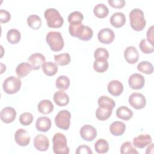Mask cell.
I'll use <instances>...</instances> for the list:
<instances>
[{
    "instance_id": "19",
    "label": "cell",
    "mask_w": 154,
    "mask_h": 154,
    "mask_svg": "<svg viewBox=\"0 0 154 154\" xmlns=\"http://www.w3.org/2000/svg\"><path fill=\"white\" fill-rule=\"evenodd\" d=\"M51 119L46 116L38 117L35 122V128L37 131L46 132L48 131L51 127Z\"/></svg>"
},
{
    "instance_id": "42",
    "label": "cell",
    "mask_w": 154,
    "mask_h": 154,
    "mask_svg": "<svg viewBox=\"0 0 154 154\" xmlns=\"http://www.w3.org/2000/svg\"><path fill=\"white\" fill-rule=\"evenodd\" d=\"M10 19L11 14L8 11L3 9L0 10V22L1 23L8 22Z\"/></svg>"
},
{
    "instance_id": "29",
    "label": "cell",
    "mask_w": 154,
    "mask_h": 154,
    "mask_svg": "<svg viewBox=\"0 0 154 154\" xmlns=\"http://www.w3.org/2000/svg\"><path fill=\"white\" fill-rule=\"evenodd\" d=\"M94 149L98 153H105L109 150V143L106 140L100 138L96 141L94 144Z\"/></svg>"
},
{
    "instance_id": "5",
    "label": "cell",
    "mask_w": 154,
    "mask_h": 154,
    "mask_svg": "<svg viewBox=\"0 0 154 154\" xmlns=\"http://www.w3.org/2000/svg\"><path fill=\"white\" fill-rule=\"evenodd\" d=\"M46 41L51 49L54 52L60 51L64 46L62 35L58 31H49L46 35Z\"/></svg>"
},
{
    "instance_id": "17",
    "label": "cell",
    "mask_w": 154,
    "mask_h": 154,
    "mask_svg": "<svg viewBox=\"0 0 154 154\" xmlns=\"http://www.w3.org/2000/svg\"><path fill=\"white\" fill-rule=\"evenodd\" d=\"M152 142V137L149 134H141L133 140V145L139 149H143Z\"/></svg>"
},
{
    "instance_id": "33",
    "label": "cell",
    "mask_w": 154,
    "mask_h": 154,
    "mask_svg": "<svg viewBox=\"0 0 154 154\" xmlns=\"http://www.w3.org/2000/svg\"><path fill=\"white\" fill-rule=\"evenodd\" d=\"M55 85L57 88L61 90H66L70 86V79L65 75H61L57 78Z\"/></svg>"
},
{
    "instance_id": "15",
    "label": "cell",
    "mask_w": 154,
    "mask_h": 154,
    "mask_svg": "<svg viewBox=\"0 0 154 154\" xmlns=\"http://www.w3.org/2000/svg\"><path fill=\"white\" fill-rule=\"evenodd\" d=\"M45 57L40 53H34L28 58L29 64L32 67V70H38L45 62Z\"/></svg>"
},
{
    "instance_id": "38",
    "label": "cell",
    "mask_w": 154,
    "mask_h": 154,
    "mask_svg": "<svg viewBox=\"0 0 154 154\" xmlns=\"http://www.w3.org/2000/svg\"><path fill=\"white\" fill-rule=\"evenodd\" d=\"M139 47L140 50L144 54H151L154 51L153 45L151 44L145 38L141 40L139 44Z\"/></svg>"
},
{
    "instance_id": "20",
    "label": "cell",
    "mask_w": 154,
    "mask_h": 154,
    "mask_svg": "<svg viewBox=\"0 0 154 154\" xmlns=\"http://www.w3.org/2000/svg\"><path fill=\"white\" fill-rule=\"evenodd\" d=\"M54 101L60 106H64L69 103V97L64 90H60L55 93L54 95Z\"/></svg>"
},
{
    "instance_id": "4",
    "label": "cell",
    "mask_w": 154,
    "mask_h": 154,
    "mask_svg": "<svg viewBox=\"0 0 154 154\" xmlns=\"http://www.w3.org/2000/svg\"><path fill=\"white\" fill-rule=\"evenodd\" d=\"M53 152L55 154H68L70 152L69 147L67 145V139L66 136L58 132L54 134L52 138Z\"/></svg>"
},
{
    "instance_id": "1",
    "label": "cell",
    "mask_w": 154,
    "mask_h": 154,
    "mask_svg": "<svg viewBox=\"0 0 154 154\" xmlns=\"http://www.w3.org/2000/svg\"><path fill=\"white\" fill-rule=\"evenodd\" d=\"M69 32L72 36L78 37L83 41L90 40L93 35L92 29L88 26L84 25L82 23L70 24Z\"/></svg>"
},
{
    "instance_id": "9",
    "label": "cell",
    "mask_w": 154,
    "mask_h": 154,
    "mask_svg": "<svg viewBox=\"0 0 154 154\" xmlns=\"http://www.w3.org/2000/svg\"><path fill=\"white\" fill-rule=\"evenodd\" d=\"M81 138L87 141H91L97 136V131L94 127L90 125H85L80 129Z\"/></svg>"
},
{
    "instance_id": "28",
    "label": "cell",
    "mask_w": 154,
    "mask_h": 154,
    "mask_svg": "<svg viewBox=\"0 0 154 154\" xmlns=\"http://www.w3.org/2000/svg\"><path fill=\"white\" fill-rule=\"evenodd\" d=\"M94 15L98 18H104L108 15L109 9L104 4L99 3L96 5L93 8Z\"/></svg>"
},
{
    "instance_id": "36",
    "label": "cell",
    "mask_w": 154,
    "mask_h": 154,
    "mask_svg": "<svg viewBox=\"0 0 154 154\" xmlns=\"http://www.w3.org/2000/svg\"><path fill=\"white\" fill-rule=\"evenodd\" d=\"M84 19V16L80 11H75L70 13L68 16V22L70 24L82 23Z\"/></svg>"
},
{
    "instance_id": "11",
    "label": "cell",
    "mask_w": 154,
    "mask_h": 154,
    "mask_svg": "<svg viewBox=\"0 0 154 154\" xmlns=\"http://www.w3.org/2000/svg\"><path fill=\"white\" fill-rule=\"evenodd\" d=\"M129 87L134 90L142 88L145 84V79L143 75L140 73H134L130 76L128 79Z\"/></svg>"
},
{
    "instance_id": "13",
    "label": "cell",
    "mask_w": 154,
    "mask_h": 154,
    "mask_svg": "<svg viewBox=\"0 0 154 154\" xmlns=\"http://www.w3.org/2000/svg\"><path fill=\"white\" fill-rule=\"evenodd\" d=\"M34 146L35 148L39 151H46L49 146V139L45 135H37L34 138Z\"/></svg>"
},
{
    "instance_id": "2",
    "label": "cell",
    "mask_w": 154,
    "mask_h": 154,
    "mask_svg": "<svg viewBox=\"0 0 154 154\" xmlns=\"http://www.w3.org/2000/svg\"><path fill=\"white\" fill-rule=\"evenodd\" d=\"M131 28L137 31H142L146 26V21L143 11L140 8H134L129 13Z\"/></svg>"
},
{
    "instance_id": "16",
    "label": "cell",
    "mask_w": 154,
    "mask_h": 154,
    "mask_svg": "<svg viewBox=\"0 0 154 154\" xmlns=\"http://www.w3.org/2000/svg\"><path fill=\"white\" fill-rule=\"evenodd\" d=\"M124 57L129 64L136 63L139 58V54L135 47L130 46L126 48L124 51Z\"/></svg>"
},
{
    "instance_id": "22",
    "label": "cell",
    "mask_w": 154,
    "mask_h": 154,
    "mask_svg": "<svg viewBox=\"0 0 154 154\" xmlns=\"http://www.w3.org/2000/svg\"><path fill=\"white\" fill-rule=\"evenodd\" d=\"M112 112V108L105 106H99L96 111V117L99 120L104 121L109 118Z\"/></svg>"
},
{
    "instance_id": "32",
    "label": "cell",
    "mask_w": 154,
    "mask_h": 154,
    "mask_svg": "<svg viewBox=\"0 0 154 154\" xmlns=\"http://www.w3.org/2000/svg\"><path fill=\"white\" fill-rule=\"evenodd\" d=\"M42 23L41 18L36 14H32L27 17V23L33 29H38L42 26Z\"/></svg>"
},
{
    "instance_id": "12",
    "label": "cell",
    "mask_w": 154,
    "mask_h": 154,
    "mask_svg": "<svg viewBox=\"0 0 154 154\" xmlns=\"http://www.w3.org/2000/svg\"><path fill=\"white\" fill-rule=\"evenodd\" d=\"M14 140L20 146H26L30 142V136L28 132L23 129H17L14 134Z\"/></svg>"
},
{
    "instance_id": "31",
    "label": "cell",
    "mask_w": 154,
    "mask_h": 154,
    "mask_svg": "<svg viewBox=\"0 0 154 154\" xmlns=\"http://www.w3.org/2000/svg\"><path fill=\"white\" fill-rule=\"evenodd\" d=\"M20 32L16 29H10L7 33V39L11 44L17 43L20 40Z\"/></svg>"
},
{
    "instance_id": "37",
    "label": "cell",
    "mask_w": 154,
    "mask_h": 154,
    "mask_svg": "<svg viewBox=\"0 0 154 154\" xmlns=\"http://www.w3.org/2000/svg\"><path fill=\"white\" fill-rule=\"evenodd\" d=\"M120 153L122 154L138 153V151L133 147L132 144L130 141H126L122 144L120 147Z\"/></svg>"
},
{
    "instance_id": "30",
    "label": "cell",
    "mask_w": 154,
    "mask_h": 154,
    "mask_svg": "<svg viewBox=\"0 0 154 154\" xmlns=\"http://www.w3.org/2000/svg\"><path fill=\"white\" fill-rule=\"evenodd\" d=\"M109 64L107 60L97 59L95 60L93 63L94 70L97 73H103L107 70Z\"/></svg>"
},
{
    "instance_id": "35",
    "label": "cell",
    "mask_w": 154,
    "mask_h": 154,
    "mask_svg": "<svg viewBox=\"0 0 154 154\" xmlns=\"http://www.w3.org/2000/svg\"><path fill=\"white\" fill-rule=\"evenodd\" d=\"M54 60L57 64L59 66H66L69 64L71 58L69 54L63 53L58 55H54Z\"/></svg>"
},
{
    "instance_id": "8",
    "label": "cell",
    "mask_w": 154,
    "mask_h": 154,
    "mask_svg": "<svg viewBox=\"0 0 154 154\" xmlns=\"http://www.w3.org/2000/svg\"><path fill=\"white\" fill-rule=\"evenodd\" d=\"M129 103L134 108L140 109L145 107L146 99L143 94L140 93H132L129 97Z\"/></svg>"
},
{
    "instance_id": "34",
    "label": "cell",
    "mask_w": 154,
    "mask_h": 154,
    "mask_svg": "<svg viewBox=\"0 0 154 154\" xmlns=\"http://www.w3.org/2000/svg\"><path fill=\"white\" fill-rule=\"evenodd\" d=\"M137 69L142 73L150 75L153 72V66L151 63L147 61H142L138 64Z\"/></svg>"
},
{
    "instance_id": "23",
    "label": "cell",
    "mask_w": 154,
    "mask_h": 154,
    "mask_svg": "<svg viewBox=\"0 0 154 154\" xmlns=\"http://www.w3.org/2000/svg\"><path fill=\"white\" fill-rule=\"evenodd\" d=\"M126 130L125 124L120 121L112 122L109 126L110 132L114 136L122 135Z\"/></svg>"
},
{
    "instance_id": "40",
    "label": "cell",
    "mask_w": 154,
    "mask_h": 154,
    "mask_svg": "<svg viewBox=\"0 0 154 154\" xmlns=\"http://www.w3.org/2000/svg\"><path fill=\"white\" fill-rule=\"evenodd\" d=\"M33 121V116L31 113L25 112L20 114L19 122L23 126L29 125Z\"/></svg>"
},
{
    "instance_id": "6",
    "label": "cell",
    "mask_w": 154,
    "mask_h": 154,
    "mask_svg": "<svg viewBox=\"0 0 154 154\" xmlns=\"http://www.w3.org/2000/svg\"><path fill=\"white\" fill-rule=\"evenodd\" d=\"M22 82L19 77L10 76L7 78L2 84V88L7 94H14L17 93L21 87Z\"/></svg>"
},
{
    "instance_id": "18",
    "label": "cell",
    "mask_w": 154,
    "mask_h": 154,
    "mask_svg": "<svg viewBox=\"0 0 154 154\" xmlns=\"http://www.w3.org/2000/svg\"><path fill=\"white\" fill-rule=\"evenodd\" d=\"M108 92L114 96H119L123 91V85L121 82L118 80L111 81L108 84Z\"/></svg>"
},
{
    "instance_id": "21",
    "label": "cell",
    "mask_w": 154,
    "mask_h": 154,
    "mask_svg": "<svg viewBox=\"0 0 154 154\" xmlns=\"http://www.w3.org/2000/svg\"><path fill=\"white\" fill-rule=\"evenodd\" d=\"M109 21L114 27L119 28L125 24L126 17L123 13L116 12L111 16Z\"/></svg>"
},
{
    "instance_id": "3",
    "label": "cell",
    "mask_w": 154,
    "mask_h": 154,
    "mask_svg": "<svg viewBox=\"0 0 154 154\" xmlns=\"http://www.w3.org/2000/svg\"><path fill=\"white\" fill-rule=\"evenodd\" d=\"M44 16L47 22L48 26L52 28H58L62 26L64 19L59 11L55 8H49L44 13Z\"/></svg>"
},
{
    "instance_id": "25",
    "label": "cell",
    "mask_w": 154,
    "mask_h": 154,
    "mask_svg": "<svg viewBox=\"0 0 154 154\" xmlns=\"http://www.w3.org/2000/svg\"><path fill=\"white\" fill-rule=\"evenodd\" d=\"M38 111L43 114H48L52 112L54 105L51 101L48 99L41 100L37 105Z\"/></svg>"
},
{
    "instance_id": "10",
    "label": "cell",
    "mask_w": 154,
    "mask_h": 154,
    "mask_svg": "<svg viewBox=\"0 0 154 154\" xmlns=\"http://www.w3.org/2000/svg\"><path fill=\"white\" fill-rule=\"evenodd\" d=\"M115 38L114 31L109 28H104L101 29L97 34V38L99 41L103 44H110Z\"/></svg>"
},
{
    "instance_id": "43",
    "label": "cell",
    "mask_w": 154,
    "mask_h": 154,
    "mask_svg": "<svg viewBox=\"0 0 154 154\" xmlns=\"http://www.w3.org/2000/svg\"><path fill=\"white\" fill-rule=\"evenodd\" d=\"M76 154H92L90 147L87 145H81L78 146L76 150Z\"/></svg>"
},
{
    "instance_id": "39",
    "label": "cell",
    "mask_w": 154,
    "mask_h": 154,
    "mask_svg": "<svg viewBox=\"0 0 154 154\" xmlns=\"http://www.w3.org/2000/svg\"><path fill=\"white\" fill-rule=\"evenodd\" d=\"M97 103L99 106H105L111 108L112 109L116 106V103L114 100L112 99L105 96H102L99 97Z\"/></svg>"
},
{
    "instance_id": "27",
    "label": "cell",
    "mask_w": 154,
    "mask_h": 154,
    "mask_svg": "<svg viewBox=\"0 0 154 154\" xmlns=\"http://www.w3.org/2000/svg\"><path fill=\"white\" fill-rule=\"evenodd\" d=\"M42 68L43 73L46 75L49 76L55 75L58 72V67L57 64L51 61L45 62L42 64Z\"/></svg>"
},
{
    "instance_id": "26",
    "label": "cell",
    "mask_w": 154,
    "mask_h": 154,
    "mask_svg": "<svg viewBox=\"0 0 154 154\" xmlns=\"http://www.w3.org/2000/svg\"><path fill=\"white\" fill-rule=\"evenodd\" d=\"M116 116L118 118L127 121L132 117L133 112L127 106H122L117 109Z\"/></svg>"
},
{
    "instance_id": "7",
    "label": "cell",
    "mask_w": 154,
    "mask_h": 154,
    "mask_svg": "<svg viewBox=\"0 0 154 154\" xmlns=\"http://www.w3.org/2000/svg\"><path fill=\"white\" fill-rule=\"evenodd\" d=\"M70 112L66 110H61L55 117V123L56 126L63 130H67L70 125Z\"/></svg>"
},
{
    "instance_id": "45",
    "label": "cell",
    "mask_w": 154,
    "mask_h": 154,
    "mask_svg": "<svg viewBox=\"0 0 154 154\" xmlns=\"http://www.w3.org/2000/svg\"><path fill=\"white\" fill-rule=\"evenodd\" d=\"M147 40L151 44L153 45V26H151L147 30L146 33Z\"/></svg>"
},
{
    "instance_id": "41",
    "label": "cell",
    "mask_w": 154,
    "mask_h": 154,
    "mask_svg": "<svg viewBox=\"0 0 154 154\" xmlns=\"http://www.w3.org/2000/svg\"><path fill=\"white\" fill-rule=\"evenodd\" d=\"M94 57L95 60H108L109 58V52L106 49L103 48H98L94 51Z\"/></svg>"
},
{
    "instance_id": "24",
    "label": "cell",
    "mask_w": 154,
    "mask_h": 154,
    "mask_svg": "<svg viewBox=\"0 0 154 154\" xmlns=\"http://www.w3.org/2000/svg\"><path fill=\"white\" fill-rule=\"evenodd\" d=\"M32 70L31 65L26 62L21 63L16 68V73L18 77L24 78Z\"/></svg>"
},
{
    "instance_id": "44",
    "label": "cell",
    "mask_w": 154,
    "mask_h": 154,
    "mask_svg": "<svg viewBox=\"0 0 154 154\" xmlns=\"http://www.w3.org/2000/svg\"><path fill=\"white\" fill-rule=\"evenodd\" d=\"M108 2L112 7L116 8H123L126 4V2L124 0H114V1L109 0Z\"/></svg>"
},
{
    "instance_id": "14",
    "label": "cell",
    "mask_w": 154,
    "mask_h": 154,
    "mask_svg": "<svg viewBox=\"0 0 154 154\" xmlns=\"http://www.w3.org/2000/svg\"><path fill=\"white\" fill-rule=\"evenodd\" d=\"M0 117L2 122L5 123H10L16 119V111L13 108L7 106L1 110Z\"/></svg>"
}]
</instances>
